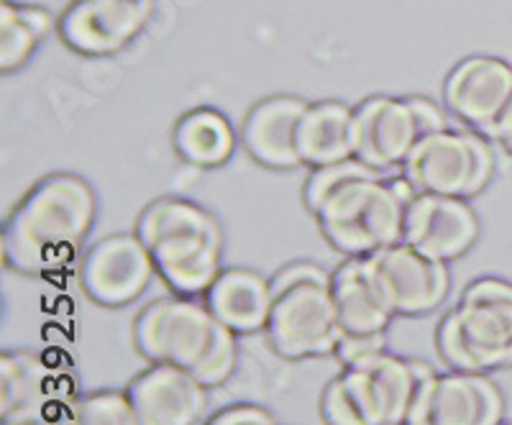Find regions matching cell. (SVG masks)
<instances>
[{
    "mask_svg": "<svg viewBox=\"0 0 512 425\" xmlns=\"http://www.w3.org/2000/svg\"><path fill=\"white\" fill-rule=\"evenodd\" d=\"M88 180L57 172L36 182L3 223V262L24 274H52L70 267L95 223Z\"/></svg>",
    "mask_w": 512,
    "mask_h": 425,
    "instance_id": "obj_1",
    "label": "cell"
},
{
    "mask_svg": "<svg viewBox=\"0 0 512 425\" xmlns=\"http://www.w3.org/2000/svg\"><path fill=\"white\" fill-rule=\"evenodd\" d=\"M134 346L152 364L185 369L208 390L226 385L239 364V336L198 297L152 300L136 315Z\"/></svg>",
    "mask_w": 512,
    "mask_h": 425,
    "instance_id": "obj_2",
    "label": "cell"
},
{
    "mask_svg": "<svg viewBox=\"0 0 512 425\" xmlns=\"http://www.w3.org/2000/svg\"><path fill=\"white\" fill-rule=\"evenodd\" d=\"M157 267V277L182 297H200L223 272V231L218 218L187 198H159L136 221Z\"/></svg>",
    "mask_w": 512,
    "mask_h": 425,
    "instance_id": "obj_3",
    "label": "cell"
},
{
    "mask_svg": "<svg viewBox=\"0 0 512 425\" xmlns=\"http://www.w3.org/2000/svg\"><path fill=\"white\" fill-rule=\"evenodd\" d=\"M415 193L405 175L369 167L333 187L310 213L333 249L346 257H369L402 241L405 210Z\"/></svg>",
    "mask_w": 512,
    "mask_h": 425,
    "instance_id": "obj_4",
    "label": "cell"
},
{
    "mask_svg": "<svg viewBox=\"0 0 512 425\" xmlns=\"http://www.w3.org/2000/svg\"><path fill=\"white\" fill-rule=\"evenodd\" d=\"M436 367L390 349L344 364L320 395L326 425H405L418 387Z\"/></svg>",
    "mask_w": 512,
    "mask_h": 425,
    "instance_id": "obj_5",
    "label": "cell"
},
{
    "mask_svg": "<svg viewBox=\"0 0 512 425\" xmlns=\"http://www.w3.org/2000/svg\"><path fill=\"white\" fill-rule=\"evenodd\" d=\"M443 364L454 372L489 374L512 367V282L479 277L443 315L436 333Z\"/></svg>",
    "mask_w": 512,
    "mask_h": 425,
    "instance_id": "obj_6",
    "label": "cell"
},
{
    "mask_svg": "<svg viewBox=\"0 0 512 425\" xmlns=\"http://www.w3.org/2000/svg\"><path fill=\"white\" fill-rule=\"evenodd\" d=\"M354 113L356 159L387 175L402 172L425 136L451 126L441 105L423 95H372L361 100Z\"/></svg>",
    "mask_w": 512,
    "mask_h": 425,
    "instance_id": "obj_7",
    "label": "cell"
},
{
    "mask_svg": "<svg viewBox=\"0 0 512 425\" xmlns=\"http://www.w3.org/2000/svg\"><path fill=\"white\" fill-rule=\"evenodd\" d=\"M418 193L474 198L495 175V154L487 136L472 129H441L428 134L402 167Z\"/></svg>",
    "mask_w": 512,
    "mask_h": 425,
    "instance_id": "obj_8",
    "label": "cell"
},
{
    "mask_svg": "<svg viewBox=\"0 0 512 425\" xmlns=\"http://www.w3.org/2000/svg\"><path fill=\"white\" fill-rule=\"evenodd\" d=\"M272 295L267 338L277 354L292 361L336 354L344 328L331 282H295L272 290Z\"/></svg>",
    "mask_w": 512,
    "mask_h": 425,
    "instance_id": "obj_9",
    "label": "cell"
},
{
    "mask_svg": "<svg viewBox=\"0 0 512 425\" xmlns=\"http://www.w3.org/2000/svg\"><path fill=\"white\" fill-rule=\"evenodd\" d=\"M367 267L395 318H415L441 308L451 290L446 262L397 241L369 254Z\"/></svg>",
    "mask_w": 512,
    "mask_h": 425,
    "instance_id": "obj_10",
    "label": "cell"
},
{
    "mask_svg": "<svg viewBox=\"0 0 512 425\" xmlns=\"http://www.w3.org/2000/svg\"><path fill=\"white\" fill-rule=\"evenodd\" d=\"M500 387L479 372H438L420 382L405 425H502Z\"/></svg>",
    "mask_w": 512,
    "mask_h": 425,
    "instance_id": "obj_11",
    "label": "cell"
},
{
    "mask_svg": "<svg viewBox=\"0 0 512 425\" xmlns=\"http://www.w3.org/2000/svg\"><path fill=\"white\" fill-rule=\"evenodd\" d=\"M157 267L139 233H111L80 262V287L100 308H126L152 285Z\"/></svg>",
    "mask_w": 512,
    "mask_h": 425,
    "instance_id": "obj_12",
    "label": "cell"
},
{
    "mask_svg": "<svg viewBox=\"0 0 512 425\" xmlns=\"http://www.w3.org/2000/svg\"><path fill=\"white\" fill-rule=\"evenodd\" d=\"M154 0H72L57 21L64 47L82 57H111L146 29Z\"/></svg>",
    "mask_w": 512,
    "mask_h": 425,
    "instance_id": "obj_13",
    "label": "cell"
},
{
    "mask_svg": "<svg viewBox=\"0 0 512 425\" xmlns=\"http://www.w3.org/2000/svg\"><path fill=\"white\" fill-rule=\"evenodd\" d=\"M446 111L466 129L492 139L502 113L512 103V65L500 57H466L443 82Z\"/></svg>",
    "mask_w": 512,
    "mask_h": 425,
    "instance_id": "obj_14",
    "label": "cell"
},
{
    "mask_svg": "<svg viewBox=\"0 0 512 425\" xmlns=\"http://www.w3.org/2000/svg\"><path fill=\"white\" fill-rule=\"evenodd\" d=\"M479 239V218L469 200L415 193L405 210L402 241L438 262L464 257Z\"/></svg>",
    "mask_w": 512,
    "mask_h": 425,
    "instance_id": "obj_15",
    "label": "cell"
},
{
    "mask_svg": "<svg viewBox=\"0 0 512 425\" xmlns=\"http://www.w3.org/2000/svg\"><path fill=\"white\" fill-rule=\"evenodd\" d=\"M126 395L139 425H198L208 408V387L172 364H152L128 382Z\"/></svg>",
    "mask_w": 512,
    "mask_h": 425,
    "instance_id": "obj_16",
    "label": "cell"
},
{
    "mask_svg": "<svg viewBox=\"0 0 512 425\" xmlns=\"http://www.w3.org/2000/svg\"><path fill=\"white\" fill-rule=\"evenodd\" d=\"M308 100L297 95H272L246 113L241 144L256 164L267 169L300 167L297 154V123L303 118Z\"/></svg>",
    "mask_w": 512,
    "mask_h": 425,
    "instance_id": "obj_17",
    "label": "cell"
},
{
    "mask_svg": "<svg viewBox=\"0 0 512 425\" xmlns=\"http://www.w3.org/2000/svg\"><path fill=\"white\" fill-rule=\"evenodd\" d=\"M210 313L236 336L267 331L272 313V285L267 277L249 267H228L218 274V280L203 295Z\"/></svg>",
    "mask_w": 512,
    "mask_h": 425,
    "instance_id": "obj_18",
    "label": "cell"
},
{
    "mask_svg": "<svg viewBox=\"0 0 512 425\" xmlns=\"http://www.w3.org/2000/svg\"><path fill=\"white\" fill-rule=\"evenodd\" d=\"M300 164L315 169L356 157V113L341 100L308 103L297 123Z\"/></svg>",
    "mask_w": 512,
    "mask_h": 425,
    "instance_id": "obj_19",
    "label": "cell"
},
{
    "mask_svg": "<svg viewBox=\"0 0 512 425\" xmlns=\"http://www.w3.org/2000/svg\"><path fill=\"white\" fill-rule=\"evenodd\" d=\"M331 290L344 336L387 333L392 318L364 257H349L331 272Z\"/></svg>",
    "mask_w": 512,
    "mask_h": 425,
    "instance_id": "obj_20",
    "label": "cell"
},
{
    "mask_svg": "<svg viewBox=\"0 0 512 425\" xmlns=\"http://www.w3.org/2000/svg\"><path fill=\"white\" fill-rule=\"evenodd\" d=\"M54 377L39 356L29 351H3L0 356V418L11 425H29L47 413Z\"/></svg>",
    "mask_w": 512,
    "mask_h": 425,
    "instance_id": "obj_21",
    "label": "cell"
},
{
    "mask_svg": "<svg viewBox=\"0 0 512 425\" xmlns=\"http://www.w3.org/2000/svg\"><path fill=\"white\" fill-rule=\"evenodd\" d=\"M172 149L190 167L216 169L223 167L236 152V131L221 111L200 105L175 123Z\"/></svg>",
    "mask_w": 512,
    "mask_h": 425,
    "instance_id": "obj_22",
    "label": "cell"
},
{
    "mask_svg": "<svg viewBox=\"0 0 512 425\" xmlns=\"http://www.w3.org/2000/svg\"><path fill=\"white\" fill-rule=\"evenodd\" d=\"M52 29H57V21L47 8L0 0V70H21L47 41Z\"/></svg>",
    "mask_w": 512,
    "mask_h": 425,
    "instance_id": "obj_23",
    "label": "cell"
},
{
    "mask_svg": "<svg viewBox=\"0 0 512 425\" xmlns=\"http://www.w3.org/2000/svg\"><path fill=\"white\" fill-rule=\"evenodd\" d=\"M70 425H139L126 390H95L72 402Z\"/></svg>",
    "mask_w": 512,
    "mask_h": 425,
    "instance_id": "obj_24",
    "label": "cell"
},
{
    "mask_svg": "<svg viewBox=\"0 0 512 425\" xmlns=\"http://www.w3.org/2000/svg\"><path fill=\"white\" fill-rule=\"evenodd\" d=\"M205 425H280L277 418L269 413L262 405L254 402H236V405H226L218 410L216 415H210Z\"/></svg>",
    "mask_w": 512,
    "mask_h": 425,
    "instance_id": "obj_25",
    "label": "cell"
},
{
    "mask_svg": "<svg viewBox=\"0 0 512 425\" xmlns=\"http://www.w3.org/2000/svg\"><path fill=\"white\" fill-rule=\"evenodd\" d=\"M384 349H387V333H377V336H341L336 356L341 361V367H344V364H351V361H359L364 356H372Z\"/></svg>",
    "mask_w": 512,
    "mask_h": 425,
    "instance_id": "obj_26",
    "label": "cell"
},
{
    "mask_svg": "<svg viewBox=\"0 0 512 425\" xmlns=\"http://www.w3.org/2000/svg\"><path fill=\"white\" fill-rule=\"evenodd\" d=\"M492 141L502 144V149L512 154V103L507 105V111L502 113V118H500V123H497L495 134H492Z\"/></svg>",
    "mask_w": 512,
    "mask_h": 425,
    "instance_id": "obj_27",
    "label": "cell"
},
{
    "mask_svg": "<svg viewBox=\"0 0 512 425\" xmlns=\"http://www.w3.org/2000/svg\"><path fill=\"white\" fill-rule=\"evenodd\" d=\"M502 425H505V423H502Z\"/></svg>",
    "mask_w": 512,
    "mask_h": 425,
    "instance_id": "obj_28",
    "label": "cell"
}]
</instances>
